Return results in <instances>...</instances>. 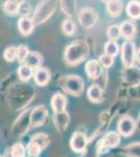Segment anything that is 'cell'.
Segmentation results:
<instances>
[{
  "label": "cell",
  "instance_id": "obj_9",
  "mask_svg": "<svg viewBox=\"0 0 140 157\" xmlns=\"http://www.w3.org/2000/svg\"><path fill=\"white\" fill-rule=\"evenodd\" d=\"M34 80L35 83L38 86H46L50 81V78H51V75H50L49 69L46 67H39L37 69L34 70Z\"/></svg>",
  "mask_w": 140,
  "mask_h": 157
},
{
  "label": "cell",
  "instance_id": "obj_4",
  "mask_svg": "<svg viewBox=\"0 0 140 157\" xmlns=\"http://www.w3.org/2000/svg\"><path fill=\"white\" fill-rule=\"evenodd\" d=\"M48 116V111L45 106L39 105L30 110L29 113V125L32 128L41 127L43 124L46 121Z\"/></svg>",
  "mask_w": 140,
  "mask_h": 157
},
{
  "label": "cell",
  "instance_id": "obj_27",
  "mask_svg": "<svg viewBox=\"0 0 140 157\" xmlns=\"http://www.w3.org/2000/svg\"><path fill=\"white\" fill-rule=\"evenodd\" d=\"M3 59L6 62H14L17 59V47L9 46L3 52Z\"/></svg>",
  "mask_w": 140,
  "mask_h": 157
},
{
  "label": "cell",
  "instance_id": "obj_28",
  "mask_svg": "<svg viewBox=\"0 0 140 157\" xmlns=\"http://www.w3.org/2000/svg\"><path fill=\"white\" fill-rule=\"evenodd\" d=\"M25 150L24 146L22 144H15L11 149V156L12 157H25Z\"/></svg>",
  "mask_w": 140,
  "mask_h": 157
},
{
  "label": "cell",
  "instance_id": "obj_38",
  "mask_svg": "<svg viewBox=\"0 0 140 157\" xmlns=\"http://www.w3.org/2000/svg\"><path fill=\"white\" fill-rule=\"evenodd\" d=\"M0 157H3V156H0Z\"/></svg>",
  "mask_w": 140,
  "mask_h": 157
},
{
  "label": "cell",
  "instance_id": "obj_12",
  "mask_svg": "<svg viewBox=\"0 0 140 157\" xmlns=\"http://www.w3.org/2000/svg\"><path fill=\"white\" fill-rule=\"evenodd\" d=\"M50 105H51V108L55 113L63 112V111H65L66 106H67V98L63 93H55L51 98Z\"/></svg>",
  "mask_w": 140,
  "mask_h": 157
},
{
  "label": "cell",
  "instance_id": "obj_30",
  "mask_svg": "<svg viewBox=\"0 0 140 157\" xmlns=\"http://www.w3.org/2000/svg\"><path fill=\"white\" fill-rule=\"evenodd\" d=\"M98 62L100 63V65L105 68H109L112 66V64L114 63V57L108 55V54H104L98 58Z\"/></svg>",
  "mask_w": 140,
  "mask_h": 157
},
{
  "label": "cell",
  "instance_id": "obj_1",
  "mask_svg": "<svg viewBox=\"0 0 140 157\" xmlns=\"http://www.w3.org/2000/svg\"><path fill=\"white\" fill-rule=\"evenodd\" d=\"M89 56V46L85 41H74L65 49L64 58L68 65L75 66Z\"/></svg>",
  "mask_w": 140,
  "mask_h": 157
},
{
  "label": "cell",
  "instance_id": "obj_33",
  "mask_svg": "<svg viewBox=\"0 0 140 157\" xmlns=\"http://www.w3.org/2000/svg\"><path fill=\"white\" fill-rule=\"evenodd\" d=\"M129 93L131 97H133L134 98H136V100H140V83L130 88Z\"/></svg>",
  "mask_w": 140,
  "mask_h": 157
},
{
  "label": "cell",
  "instance_id": "obj_23",
  "mask_svg": "<svg viewBox=\"0 0 140 157\" xmlns=\"http://www.w3.org/2000/svg\"><path fill=\"white\" fill-rule=\"evenodd\" d=\"M30 141H32V143L36 144L37 146H39L40 148H41V150H43V149L46 148L48 146V144H49V137L44 133H39L30 139Z\"/></svg>",
  "mask_w": 140,
  "mask_h": 157
},
{
  "label": "cell",
  "instance_id": "obj_19",
  "mask_svg": "<svg viewBox=\"0 0 140 157\" xmlns=\"http://www.w3.org/2000/svg\"><path fill=\"white\" fill-rule=\"evenodd\" d=\"M107 9L111 16L116 17L123 12V3L120 0H109L107 2Z\"/></svg>",
  "mask_w": 140,
  "mask_h": 157
},
{
  "label": "cell",
  "instance_id": "obj_29",
  "mask_svg": "<svg viewBox=\"0 0 140 157\" xmlns=\"http://www.w3.org/2000/svg\"><path fill=\"white\" fill-rule=\"evenodd\" d=\"M118 45H117V43L114 41V40H110V41H108L106 43L105 45V52L108 55L112 56V57H115V56L118 54Z\"/></svg>",
  "mask_w": 140,
  "mask_h": 157
},
{
  "label": "cell",
  "instance_id": "obj_13",
  "mask_svg": "<svg viewBox=\"0 0 140 157\" xmlns=\"http://www.w3.org/2000/svg\"><path fill=\"white\" fill-rule=\"evenodd\" d=\"M52 120H53V124H55V128H57L60 132H63V131H65L66 128H67L70 118H69V114H68L66 111H63V112L55 113Z\"/></svg>",
  "mask_w": 140,
  "mask_h": 157
},
{
  "label": "cell",
  "instance_id": "obj_5",
  "mask_svg": "<svg viewBox=\"0 0 140 157\" xmlns=\"http://www.w3.org/2000/svg\"><path fill=\"white\" fill-rule=\"evenodd\" d=\"M121 59L124 67L131 68L133 67L135 59H136V48H135V44L132 41H127L123 44V48H121Z\"/></svg>",
  "mask_w": 140,
  "mask_h": 157
},
{
  "label": "cell",
  "instance_id": "obj_14",
  "mask_svg": "<svg viewBox=\"0 0 140 157\" xmlns=\"http://www.w3.org/2000/svg\"><path fill=\"white\" fill-rule=\"evenodd\" d=\"M23 64L30 68H32L34 70L37 69V68L42 66L43 56L38 52H29V54L27 55Z\"/></svg>",
  "mask_w": 140,
  "mask_h": 157
},
{
  "label": "cell",
  "instance_id": "obj_8",
  "mask_svg": "<svg viewBox=\"0 0 140 157\" xmlns=\"http://www.w3.org/2000/svg\"><path fill=\"white\" fill-rule=\"evenodd\" d=\"M88 145V139L86 135L82 132H74L70 139V147L76 153L85 151Z\"/></svg>",
  "mask_w": 140,
  "mask_h": 157
},
{
  "label": "cell",
  "instance_id": "obj_3",
  "mask_svg": "<svg viewBox=\"0 0 140 157\" xmlns=\"http://www.w3.org/2000/svg\"><path fill=\"white\" fill-rule=\"evenodd\" d=\"M61 86H62L63 90L71 95H74V97L82 95L84 92V87H85L83 78L75 75L65 77L61 82Z\"/></svg>",
  "mask_w": 140,
  "mask_h": 157
},
{
  "label": "cell",
  "instance_id": "obj_36",
  "mask_svg": "<svg viewBox=\"0 0 140 157\" xmlns=\"http://www.w3.org/2000/svg\"><path fill=\"white\" fill-rule=\"evenodd\" d=\"M101 1H106V2H108V1H109V0H101Z\"/></svg>",
  "mask_w": 140,
  "mask_h": 157
},
{
  "label": "cell",
  "instance_id": "obj_37",
  "mask_svg": "<svg viewBox=\"0 0 140 157\" xmlns=\"http://www.w3.org/2000/svg\"><path fill=\"white\" fill-rule=\"evenodd\" d=\"M28 157H38V156H30V155H29Z\"/></svg>",
  "mask_w": 140,
  "mask_h": 157
},
{
  "label": "cell",
  "instance_id": "obj_25",
  "mask_svg": "<svg viewBox=\"0 0 140 157\" xmlns=\"http://www.w3.org/2000/svg\"><path fill=\"white\" fill-rule=\"evenodd\" d=\"M62 30L66 36H72L75 32L74 22H73L70 18L65 19L62 23Z\"/></svg>",
  "mask_w": 140,
  "mask_h": 157
},
{
  "label": "cell",
  "instance_id": "obj_26",
  "mask_svg": "<svg viewBox=\"0 0 140 157\" xmlns=\"http://www.w3.org/2000/svg\"><path fill=\"white\" fill-rule=\"evenodd\" d=\"M29 54V48L24 44H21L17 47V61L20 64H23L27 55Z\"/></svg>",
  "mask_w": 140,
  "mask_h": 157
},
{
  "label": "cell",
  "instance_id": "obj_22",
  "mask_svg": "<svg viewBox=\"0 0 140 157\" xmlns=\"http://www.w3.org/2000/svg\"><path fill=\"white\" fill-rule=\"evenodd\" d=\"M103 143L109 148H114L120 143V134L117 132H109L104 138Z\"/></svg>",
  "mask_w": 140,
  "mask_h": 157
},
{
  "label": "cell",
  "instance_id": "obj_32",
  "mask_svg": "<svg viewBox=\"0 0 140 157\" xmlns=\"http://www.w3.org/2000/svg\"><path fill=\"white\" fill-rule=\"evenodd\" d=\"M41 151V148L34 144L32 141H29V144L27 145V152H28L30 156H39Z\"/></svg>",
  "mask_w": 140,
  "mask_h": 157
},
{
  "label": "cell",
  "instance_id": "obj_20",
  "mask_svg": "<svg viewBox=\"0 0 140 157\" xmlns=\"http://www.w3.org/2000/svg\"><path fill=\"white\" fill-rule=\"evenodd\" d=\"M17 73H18V77H19L21 82H28L30 78H32L34 69L28 66H26V65L22 64L21 66H19V68H18Z\"/></svg>",
  "mask_w": 140,
  "mask_h": 157
},
{
  "label": "cell",
  "instance_id": "obj_2",
  "mask_svg": "<svg viewBox=\"0 0 140 157\" xmlns=\"http://www.w3.org/2000/svg\"><path fill=\"white\" fill-rule=\"evenodd\" d=\"M57 7V0H41L36 7L32 16L35 25H40L47 21L55 13Z\"/></svg>",
  "mask_w": 140,
  "mask_h": 157
},
{
  "label": "cell",
  "instance_id": "obj_31",
  "mask_svg": "<svg viewBox=\"0 0 140 157\" xmlns=\"http://www.w3.org/2000/svg\"><path fill=\"white\" fill-rule=\"evenodd\" d=\"M108 37L110 38L111 40H117L119 37H120V29H119L118 25H112L108 29Z\"/></svg>",
  "mask_w": 140,
  "mask_h": 157
},
{
  "label": "cell",
  "instance_id": "obj_35",
  "mask_svg": "<svg viewBox=\"0 0 140 157\" xmlns=\"http://www.w3.org/2000/svg\"><path fill=\"white\" fill-rule=\"evenodd\" d=\"M15 1H17L19 4H21V3H23V2H25V0H15Z\"/></svg>",
  "mask_w": 140,
  "mask_h": 157
},
{
  "label": "cell",
  "instance_id": "obj_17",
  "mask_svg": "<svg viewBox=\"0 0 140 157\" xmlns=\"http://www.w3.org/2000/svg\"><path fill=\"white\" fill-rule=\"evenodd\" d=\"M19 6L20 4L15 0H6L2 4V11L7 16H16L19 12Z\"/></svg>",
  "mask_w": 140,
  "mask_h": 157
},
{
  "label": "cell",
  "instance_id": "obj_10",
  "mask_svg": "<svg viewBox=\"0 0 140 157\" xmlns=\"http://www.w3.org/2000/svg\"><path fill=\"white\" fill-rule=\"evenodd\" d=\"M85 71L90 78L96 80L100 78V75H103V66L98 62V60H89L86 63Z\"/></svg>",
  "mask_w": 140,
  "mask_h": 157
},
{
  "label": "cell",
  "instance_id": "obj_21",
  "mask_svg": "<svg viewBox=\"0 0 140 157\" xmlns=\"http://www.w3.org/2000/svg\"><path fill=\"white\" fill-rule=\"evenodd\" d=\"M62 11L67 15L68 17H71L76 11V1L75 0H60Z\"/></svg>",
  "mask_w": 140,
  "mask_h": 157
},
{
  "label": "cell",
  "instance_id": "obj_18",
  "mask_svg": "<svg viewBox=\"0 0 140 157\" xmlns=\"http://www.w3.org/2000/svg\"><path fill=\"white\" fill-rule=\"evenodd\" d=\"M127 14L133 19L140 18V2L137 0H131L127 6Z\"/></svg>",
  "mask_w": 140,
  "mask_h": 157
},
{
  "label": "cell",
  "instance_id": "obj_16",
  "mask_svg": "<svg viewBox=\"0 0 140 157\" xmlns=\"http://www.w3.org/2000/svg\"><path fill=\"white\" fill-rule=\"evenodd\" d=\"M119 29H120V36L126 38L127 40L132 39L136 33V27L131 21H123L119 26Z\"/></svg>",
  "mask_w": 140,
  "mask_h": 157
},
{
  "label": "cell",
  "instance_id": "obj_11",
  "mask_svg": "<svg viewBox=\"0 0 140 157\" xmlns=\"http://www.w3.org/2000/svg\"><path fill=\"white\" fill-rule=\"evenodd\" d=\"M35 29V23L32 18L28 16H22L18 21V30L22 36H29Z\"/></svg>",
  "mask_w": 140,
  "mask_h": 157
},
{
  "label": "cell",
  "instance_id": "obj_34",
  "mask_svg": "<svg viewBox=\"0 0 140 157\" xmlns=\"http://www.w3.org/2000/svg\"><path fill=\"white\" fill-rule=\"evenodd\" d=\"M136 59H137V61L140 63V48L137 50V52H136Z\"/></svg>",
  "mask_w": 140,
  "mask_h": 157
},
{
  "label": "cell",
  "instance_id": "obj_6",
  "mask_svg": "<svg viewBox=\"0 0 140 157\" xmlns=\"http://www.w3.org/2000/svg\"><path fill=\"white\" fill-rule=\"evenodd\" d=\"M78 21L86 29H90L97 21V14L91 7H84L78 12Z\"/></svg>",
  "mask_w": 140,
  "mask_h": 157
},
{
  "label": "cell",
  "instance_id": "obj_24",
  "mask_svg": "<svg viewBox=\"0 0 140 157\" xmlns=\"http://www.w3.org/2000/svg\"><path fill=\"white\" fill-rule=\"evenodd\" d=\"M124 153L128 157H140V143L131 144L124 148Z\"/></svg>",
  "mask_w": 140,
  "mask_h": 157
},
{
  "label": "cell",
  "instance_id": "obj_7",
  "mask_svg": "<svg viewBox=\"0 0 140 157\" xmlns=\"http://www.w3.org/2000/svg\"><path fill=\"white\" fill-rule=\"evenodd\" d=\"M136 129V123L130 116H123L118 121L117 125V130L118 133L123 136H131L135 132Z\"/></svg>",
  "mask_w": 140,
  "mask_h": 157
},
{
  "label": "cell",
  "instance_id": "obj_15",
  "mask_svg": "<svg viewBox=\"0 0 140 157\" xmlns=\"http://www.w3.org/2000/svg\"><path fill=\"white\" fill-rule=\"evenodd\" d=\"M103 88L97 84L91 85L87 91V97L92 103H100L103 101Z\"/></svg>",
  "mask_w": 140,
  "mask_h": 157
}]
</instances>
